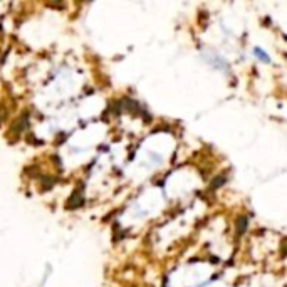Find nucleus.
I'll list each match as a JSON object with an SVG mask.
<instances>
[{"mask_svg": "<svg viewBox=\"0 0 287 287\" xmlns=\"http://www.w3.org/2000/svg\"><path fill=\"white\" fill-rule=\"evenodd\" d=\"M254 52H255V57H257V59H260V61H262V62H269V61H271L269 57L265 56V52H264L262 49L255 47V49H254Z\"/></svg>", "mask_w": 287, "mask_h": 287, "instance_id": "nucleus-1", "label": "nucleus"}]
</instances>
